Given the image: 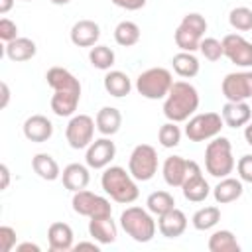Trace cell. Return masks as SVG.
I'll use <instances>...</instances> for the list:
<instances>
[{
	"instance_id": "6da1fadb",
	"label": "cell",
	"mask_w": 252,
	"mask_h": 252,
	"mask_svg": "<svg viewBox=\"0 0 252 252\" xmlns=\"http://www.w3.org/2000/svg\"><path fill=\"white\" fill-rule=\"evenodd\" d=\"M45 81L55 91V94L51 96V110L61 118L71 116L77 110L79 100H81L79 79L65 67H51L45 73Z\"/></svg>"
},
{
	"instance_id": "7a4b0ae2",
	"label": "cell",
	"mask_w": 252,
	"mask_h": 252,
	"mask_svg": "<svg viewBox=\"0 0 252 252\" xmlns=\"http://www.w3.org/2000/svg\"><path fill=\"white\" fill-rule=\"evenodd\" d=\"M199 108V93L187 81H173L165 102L163 114L169 122H185Z\"/></svg>"
},
{
	"instance_id": "3957f363",
	"label": "cell",
	"mask_w": 252,
	"mask_h": 252,
	"mask_svg": "<svg viewBox=\"0 0 252 252\" xmlns=\"http://www.w3.org/2000/svg\"><path fill=\"white\" fill-rule=\"evenodd\" d=\"M100 185L104 189L106 195H110V199H114L116 203H134L140 195V189L134 181V177L130 175V171H126L120 165H110L104 169L102 177H100Z\"/></svg>"
},
{
	"instance_id": "277c9868",
	"label": "cell",
	"mask_w": 252,
	"mask_h": 252,
	"mask_svg": "<svg viewBox=\"0 0 252 252\" xmlns=\"http://www.w3.org/2000/svg\"><path fill=\"white\" fill-rule=\"evenodd\" d=\"M205 167L213 177H228L234 169L232 146L224 136H215L205 150Z\"/></svg>"
},
{
	"instance_id": "5b68a950",
	"label": "cell",
	"mask_w": 252,
	"mask_h": 252,
	"mask_svg": "<svg viewBox=\"0 0 252 252\" xmlns=\"http://www.w3.org/2000/svg\"><path fill=\"white\" fill-rule=\"evenodd\" d=\"M120 226L136 242H150L156 236V220L142 207H128L122 211Z\"/></svg>"
},
{
	"instance_id": "8992f818",
	"label": "cell",
	"mask_w": 252,
	"mask_h": 252,
	"mask_svg": "<svg viewBox=\"0 0 252 252\" xmlns=\"http://www.w3.org/2000/svg\"><path fill=\"white\" fill-rule=\"evenodd\" d=\"M171 85H173V77L163 67H152V69L140 73L136 79L138 93L150 100H158V98L167 96Z\"/></svg>"
},
{
	"instance_id": "52a82bcc",
	"label": "cell",
	"mask_w": 252,
	"mask_h": 252,
	"mask_svg": "<svg viewBox=\"0 0 252 252\" xmlns=\"http://www.w3.org/2000/svg\"><path fill=\"white\" fill-rule=\"evenodd\" d=\"M205 32H207V20L197 12H191V14L183 16L181 24L175 30V35H173L175 45L181 51L193 53V51L199 49V43H201Z\"/></svg>"
},
{
	"instance_id": "ba28073f",
	"label": "cell",
	"mask_w": 252,
	"mask_h": 252,
	"mask_svg": "<svg viewBox=\"0 0 252 252\" xmlns=\"http://www.w3.org/2000/svg\"><path fill=\"white\" fill-rule=\"evenodd\" d=\"M128 171L136 181H150L158 173V152L150 144H138L130 154Z\"/></svg>"
},
{
	"instance_id": "9c48e42d",
	"label": "cell",
	"mask_w": 252,
	"mask_h": 252,
	"mask_svg": "<svg viewBox=\"0 0 252 252\" xmlns=\"http://www.w3.org/2000/svg\"><path fill=\"white\" fill-rule=\"evenodd\" d=\"M222 126H224V120L217 112L195 114L193 118H189V122L185 126V136L191 142H205V140L219 136Z\"/></svg>"
},
{
	"instance_id": "30bf717a",
	"label": "cell",
	"mask_w": 252,
	"mask_h": 252,
	"mask_svg": "<svg viewBox=\"0 0 252 252\" xmlns=\"http://www.w3.org/2000/svg\"><path fill=\"white\" fill-rule=\"evenodd\" d=\"M73 211L77 215L89 217V219H98V217H112V205L108 199L91 193L87 189L75 191L73 193Z\"/></svg>"
},
{
	"instance_id": "8fae6325",
	"label": "cell",
	"mask_w": 252,
	"mask_h": 252,
	"mask_svg": "<svg viewBox=\"0 0 252 252\" xmlns=\"http://www.w3.org/2000/svg\"><path fill=\"white\" fill-rule=\"evenodd\" d=\"M94 120L89 114H77L69 120L65 128V138L73 150H83L89 148L94 136Z\"/></svg>"
},
{
	"instance_id": "7c38bea8",
	"label": "cell",
	"mask_w": 252,
	"mask_h": 252,
	"mask_svg": "<svg viewBox=\"0 0 252 252\" xmlns=\"http://www.w3.org/2000/svg\"><path fill=\"white\" fill-rule=\"evenodd\" d=\"M222 94L230 102H246L252 98V71L228 73L222 79Z\"/></svg>"
},
{
	"instance_id": "4fadbf2b",
	"label": "cell",
	"mask_w": 252,
	"mask_h": 252,
	"mask_svg": "<svg viewBox=\"0 0 252 252\" xmlns=\"http://www.w3.org/2000/svg\"><path fill=\"white\" fill-rule=\"evenodd\" d=\"M181 189H183V197H185L187 201H191V203H201V201H205V199L209 197V193H211V187H209L207 179L203 177L199 163L193 161V159L189 161V173H187V177H185Z\"/></svg>"
},
{
	"instance_id": "5bb4252c",
	"label": "cell",
	"mask_w": 252,
	"mask_h": 252,
	"mask_svg": "<svg viewBox=\"0 0 252 252\" xmlns=\"http://www.w3.org/2000/svg\"><path fill=\"white\" fill-rule=\"evenodd\" d=\"M222 51L230 63L238 67H252V43L238 33H228L222 37Z\"/></svg>"
},
{
	"instance_id": "9a60e30c",
	"label": "cell",
	"mask_w": 252,
	"mask_h": 252,
	"mask_svg": "<svg viewBox=\"0 0 252 252\" xmlns=\"http://www.w3.org/2000/svg\"><path fill=\"white\" fill-rule=\"evenodd\" d=\"M116 156V146L112 140L108 138H98L94 142H91V146L87 148V165L93 169H102L106 167Z\"/></svg>"
},
{
	"instance_id": "2e32d148",
	"label": "cell",
	"mask_w": 252,
	"mask_h": 252,
	"mask_svg": "<svg viewBox=\"0 0 252 252\" xmlns=\"http://www.w3.org/2000/svg\"><path fill=\"white\" fill-rule=\"evenodd\" d=\"M100 37V28L93 20H79L71 28V41L77 47H94Z\"/></svg>"
},
{
	"instance_id": "e0dca14e",
	"label": "cell",
	"mask_w": 252,
	"mask_h": 252,
	"mask_svg": "<svg viewBox=\"0 0 252 252\" xmlns=\"http://www.w3.org/2000/svg\"><path fill=\"white\" fill-rule=\"evenodd\" d=\"M53 134V124L47 116L43 114H33L30 118H26L24 122V136L30 140V142H35V144H41V142H47Z\"/></svg>"
},
{
	"instance_id": "ac0fdd59",
	"label": "cell",
	"mask_w": 252,
	"mask_h": 252,
	"mask_svg": "<svg viewBox=\"0 0 252 252\" xmlns=\"http://www.w3.org/2000/svg\"><path fill=\"white\" fill-rule=\"evenodd\" d=\"M158 228H159L161 236H165V238H177V236H181V234L185 232V228H187V217H185L183 211H179V209L173 207L171 211L159 215Z\"/></svg>"
},
{
	"instance_id": "d6986e66",
	"label": "cell",
	"mask_w": 252,
	"mask_h": 252,
	"mask_svg": "<svg viewBox=\"0 0 252 252\" xmlns=\"http://www.w3.org/2000/svg\"><path fill=\"white\" fill-rule=\"evenodd\" d=\"M189 161L191 159H185L181 156H169L165 161H163V179L169 187H181L187 173H189Z\"/></svg>"
},
{
	"instance_id": "ffe728a7",
	"label": "cell",
	"mask_w": 252,
	"mask_h": 252,
	"mask_svg": "<svg viewBox=\"0 0 252 252\" xmlns=\"http://www.w3.org/2000/svg\"><path fill=\"white\" fill-rule=\"evenodd\" d=\"M252 118V106L246 102H226L222 106V120L228 128H240L246 126Z\"/></svg>"
},
{
	"instance_id": "44dd1931",
	"label": "cell",
	"mask_w": 252,
	"mask_h": 252,
	"mask_svg": "<svg viewBox=\"0 0 252 252\" xmlns=\"http://www.w3.org/2000/svg\"><path fill=\"white\" fill-rule=\"evenodd\" d=\"M49 248L53 252H65L73 248V228L67 222H53L47 230Z\"/></svg>"
},
{
	"instance_id": "7402d4cb",
	"label": "cell",
	"mask_w": 252,
	"mask_h": 252,
	"mask_svg": "<svg viewBox=\"0 0 252 252\" xmlns=\"http://www.w3.org/2000/svg\"><path fill=\"white\" fill-rule=\"evenodd\" d=\"M61 181H63L65 189L75 193V191H81L89 185L91 175H89V169L83 163H69L61 173Z\"/></svg>"
},
{
	"instance_id": "603a6c76",
	"label": "cell",
	"mask_w": 252,
	"mask_h": 252,
	"mask_svg": "<svg viewBox=\"0 0 252 252\" xmlns=\"http://www.w3.org/2000/svg\"><path fill=\"white\" fill-rule=\"evenodd\" d=\"M89 234L98 244H112L116 240V224L112 217H98L89 220Z\"/></svg>"
},
{
	"instance_id": "cb8c5ba5",
	"label": "cell",
	"mask_w": 252,
	"mask_h": 252,
	"mask_svg": "<svg viewBox=\"0 0 252 252\" xmlns=\"http://www.w3.org/2000/svg\"><path fill=\"white\" fill-rule=\"evenodd\" d=\"M96 130L102 134V136H112L120 130L122 126V114L118 108L114 106H102L98 112H96Z\"/></svg>"
},
{
	"instance_id": "d4e9b609",
	"label": "cell",
	"mask_w": 252,
	"mask_h": 252,
	"mask_svg": "<svg viewBox=\"0 0 252 252\" xmlns=\"http://www.w3.org/2000/svg\"><path fill=\"white\" fill-rule=\"evenodd\" d=\"M242 179H234V177H222L217 187L213 189V197L219 205H226L236 201L242 195Z\"/></svg>"
},
{
	"instance_id": "484cf974",
	"label": "cell",
	"mask_w": 252,
	"mask_h": 252,
	"mask_svg": "<svg viewBox=\"0 0 252 252\" xmlns=\"http://www.w3.org/2000/svg\"><path fill=\"white\" fill-rule=\"evenodd\" d=\"M35 51H37V47L30 37H16L10 43H6V57L16 63L30 61L35 55Z\"/></svg>"
},
{
	"instance_id": "4316f807",
	"label": "cell",
	"mask_w": 252,
	"mask_h": 252,
	"mask_svg": "<svg viewBox=\"0 0 252 252\" xmlns=\"http://www.w3.org/2000/svg\"><path fill=\"white\" fill-rule=\"evenodd\" d=\"M104 89H106L108 94H112L116 98H122V96H126L130 93L132 83H130L126 73H122V71H108L104 75Z\"/></svg>"
},
{
	"instance_id": "83f0119b",
	"label": "cell",
	"mask_w": 252,
	"mask_h": 252,
	"mask_svg": "<svg viewBox=\"0 0 252 252\" xmlns=\"http://www.w3.org/2000/svg\"><path fill=\"white\" fill-rule=\"evenodd\" d=\"M32 167H33V171H35L41 179H45V181H55V179L61 175L59 163H57L49 154H37V156H33Z\"/></svg>"
},
{
	"instance_id": "f1b7e54d",
	"label": "cell",
	"mask_w": 252,
	"mask_h": 252,
	"mask_svg": "<svg viewBox=\"0 0 252 252\" xmlns=\"http://www.w3.org/2000/svg\"><path fill=\"white\" fill-rule=\"evenodd\" d=\"M171 65H173V71L183 79H191L199 73V59L189 51L175 53L171 59Z\"/></svg>"
},
{
	"instance_id": "f546056e",
	"label": "cell",
	"mask_w": 252,
	"mask_h": 252,
	"mask_svg": "<svg viewBox=\"0 0 252 252\" xmlns=\"http://www.w3.org/2000/svg\"><path fill=\"white\" fill-rule=\"evenodd\" d=\"M211 252H240V244L230 230H217L209 238Z\"/></svg>"
},
{
	"instance_id": "4dcf8cb0",
	"label": "cell",
	"mask_w": 252,
	"mask_h": 252,
	"mask_svg": "<svg viewBox=\"0 0 252 252\" xmlns=\"http://www.w3.org/2000/svg\"><path fill=\"white\" fill-rule=\"evenodd\" d=\"M114 39L118 45L122 47H132L140 41V28L138 24L130 22V20H124L120 22L116 28H114Z\"/></svg>"
},
{
	"instance_id": "1f68e13d",
	"label": "cell",
	"mask_w": 252,
	"mask_h": 252,
	"mask_svg": "<svg viewBox=\"0 0 252 252\" xmlns=\"http://www.w3.org/2000/svg\"><path fill=\"white\" fill-rule=\"evenodd\" d=\"M146 205H148V211L150 213H154V215L159 217V215H163V213H167V211H171L175 207V199L167 191H154V193L148 195Z\"/></svg>"
},
{
	"instance_id": "d6a6232c",
	"label": "cell",
	"mask_w": 252,
	"mask_h": 252,
	"mask_svg": "<svg viewBox=\"0 0 252 252\" xmlns=\"http://www.w3.org/2000/svg\"><path fill=\"white\" fill-rule=\"evenodd\" d=\"M89 59H91V65L94 69H100V71H108L112 65H114V51L108 47V45H94L91 47L89 51Z\"/></svg>"
},
{
	"instance_id": "836d02e7",
	"label": "cell",
	"mask_w": 252,
	"mask_h": 252,
	"mask_svg": "<svg viewBox=\"0 0 252 252\" xmlns=\"http://www.w3.org/2000/svg\"><path fill=\"white\" fill-rule=\"evenodd\" d=\"M219 220H220V209H219V207H203V209H199V211L193 215V219H191V222H193V226H195L197 230H209V228H213Z\"/></svg>"
},
{
	"instance_id": "e575fe53",
	"label": "cell",
	"mask_w": 252,
	"mask_h": 252,
	"mask_svg": "<svg viewBox=\"0 0 252 252\" xmlns=\"http://www.w3.org/2000/svg\"><path fill=\"white\" fill-rule=\"evenodd\" d=\"M228 22L238 32H250L252 30V10L246 6H238V8L230 10Z\"/></svg>"
},
{
	"instance_id": "d590c367",
	"label": "cell",
	"mask_w": 252,
	"mask_h": 252,
	"mask_svg": "<svg viewBox=\"0 0 252 252\" xmlns=\"http://www.w3.org/2000/svg\"><path fill=\"white\" fill-rule=\"evenodd\" d=\"M158 140L163 148H175L181 142V130L177 122H165L158 132Z\"/></svg>"
},
{
	"instance_id": "8d00e7d4",
	"label": "cell",
	"mask_w": 252,
	"mask_h": 252,
	"mask_svg": "<svg viewBox=\"0 0 252 252\" xmlns=\"http://www.w3.org/2000/svg\"><path fill=\"white\" fill-rule=\"evenodd\" d=\"M199 51H201L203 57L209 59V61H219V59L224 55V51H222V41H219V39H215V37H203L201 43H199Z\"/></svg>"
},
{
	"instance_id": "74e56055",
	"label": "cell",
	"mask_w": 252,
	"mask_h": 252,
	"mask_svg": "<svg viewBox=\"0 0 252 252\" xmlns=\"http://www.w3.org/2000/svg\"><path fill=\"white\" fill-rule=\"evenodd\" d=\"M12 248H16V230L12 226H0V250L2 252H10Z\"/></svg>"
},
{
	"instance_id": "f35d334b",
	"label": "cell",
	"mask_w": 252,
	"mask_h": 252,
	"mask_svg": "<svg viewBox=\"0 0 252 252\" xmlns=\"http://www.w3.org/2000/svg\"><path fill=\"white\" fill-rule=\"evenodd\" d=\"M236 171H238V175H240L242 181L252 183V154H246V156H242V158L238 159Z\"/></svg>"
},
{
	"instance_id": "ab89813d",
	"label": "cell",
	"mask_w": 252,
	"mask_h": 252,
	"mask_svg": "<svg viewBox=\"0 0 252 252\" xmlns=\"http://www.w3.org/2000/svg\"><path fill=\"white\" fill-rule=\"evenodd\" d=\"M16 37H18V26H16L12 20L2 18V20H0V39L6 41V43H10V41L16 39Z\"/></svg>"
},
{
	"instance_id": "60d3db41",
	"label": "cell",
	"mask_w": 252,
	"mask_h": 252,
	"mask_svg": "<svg viewBox=\"0 0 252 252\" xmlns=\"http://www.w3.org/2000/svg\"><path fill=\"white\" fill-rule=\"evenodd\" d=\"M114 6H118V8H124V10H130V12H134V10H140V8H144L146 6V0H110Z\"/></svg>"
},
{
	"instance_id": "b9f144b4",
	"label": "cell",
	"mask_w": 252,
	"mask_h": 252,
	"mask_svg": "<svg viewBox=\"0 0 252 252\" xmlns=\"http://www.w3.org/2000/svg\"><path fill=\"white\" fill-rule=\"evenodd\" d=\"M0 175H2V185H0V189H8V183H10V169H8L6 163L0 165Z\"/></svg>"
},
{
	"instance_id": "7bdbcfd3",
	"label": "cell",
	"mask_w": 252,
	"mask_h": 252,
	"mask_svg": "<svg viewBox=\"0 0 252 252\" xmlns=\"http://www.w3.org/2000/svg\"><path fill=\"white\" fill-rule=\"evenodd\" d=\"M0 89H2V100H0V108H6L8 106V100H10V89H8V85L2 81L0 83Z\"/></svg>"
},
{
	"instance_id": "ee69618b",
	"label": "cell",
	"mask_w": 252,
	"mask_h": 252,
	"mask_svg": "<svg viewBox=\"0 0 252 252\" xmlns=\"http://www.w3.org/2000/svg\"><path fill=\"white\" fill-rule=\"evenodd\" d=\"M16 250L18 252H39V246L37 244H33V242H22V244H18L16 246Z\"/></svg>"
},
{
	"instance_id": "f6af8a7d",
	"label": "cell",
	"mask_w": 252,
	"mask_h": 252,
	"mask_svg": "<svg viewBox=\"0 0 252 252\" xmlns=\"http://www.w3.org/2000/svg\"><path fill=\"white\" fill-rule=\"evenodd\" d=\"M73 248H75L77 252H79V250H85V248H87V250H94V252H98V246H96L94 242H79V244L73 246Z\"/></svg>"
},
{
	"instance_id": "bcb514c9",
	"label": "cell",
	"mask_w": 252,
	"mask_h": 252,
	"mask_svg": "<svg viewBox=\"0 0 252 252\" xmlns=\"http://www.w3.org/2000/svg\"><path fill=\"white\" fill-rule=\"evenodd\" d=\"M14 6V0H0V14H8Z\"/></svg>"
},
{
	"instance_id": "7dc6e473",
	"label": "cell",
	"mask_w": 252,
	"mask_h": 252,
	"mask_svg": "<svg viewBox=\"0 0 252 252\" xmlns=\"http://www.w3.org/2000/svg\"><path fill=\"white\" fill-rule=\"evenodd\" d=\"M244 138H246V142L252 146V122H248L246 130H244Z\"/></svg>"
},
{
	"instance_id": "c3c4849f",
	"label": "cell",
	"mask_w": 252,
	"mask_h": 252,
	"mask_svg": "<svg viewBox=\"0 0 252 252\" xmlns=\"http://www.w3.org/2000/svg\"><path fill=\"white\" fill-rule=\"evenodd\" d=\"M51 4H55V6H65V4H69L71 0H49Z\"/></svg>"
},
{
	"instance_id": "681fc988",
	"label": "cell",
	"mask_w": 252,
	"mask_h": 252,
	"mask_svg": "<svg viewBox=\"0 0 252 252\" xmlns=\"http://www.w3.org/2000/svg\"><path fill=\"white\" fill-rule=\"evenodd\" d=\"M26 2H32V0H26Z\"/></svg>"
}]
</instances>
